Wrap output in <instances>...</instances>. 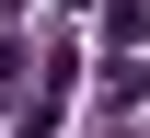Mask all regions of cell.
<instances>
[{
    "label": "cell",
    "instance_id": "cell-1",
    "mask_svg": "<svg viewBox=\"0 0 150 138\" xmlns=\"http://www.w3.org/2000/svg\"><path fill=\"white\" fill-rule=\"evenodd\" d=\"M104 104H150V58H115V81H104Z\"/></svg>",
    "mask_w": 150,
    "mask_h": 138
},
{
    "label": "cell",
    "instance_id": "cell-2",
    "mask_svg": "<svg viewBox=\"0 0 150 138\" xmlns=\"http://www.w3.org/2000/svg\"><path fill=\"white\" fill-rule=\"evenodd\" d=\"M0 12H23V0H0Z\"/></svg>",
    "mask_w": 150,
    "mask_h": 138
}]
</instances>
